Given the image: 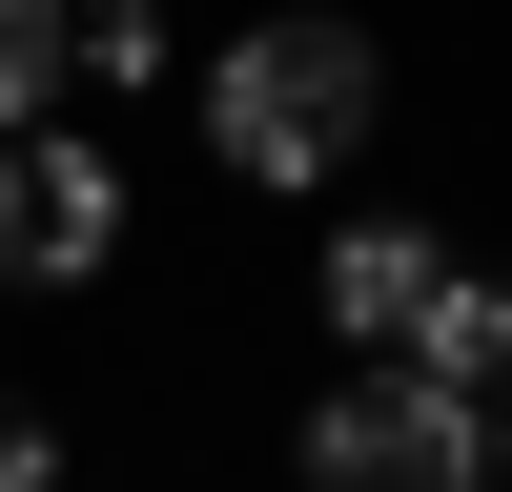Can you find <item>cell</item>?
<instances>
[{"label": "cell", "mask_w": 512, "mask_h": 492, "mask_svg": "<svg viewBox=\"0 0 512 492\" xmlns=\"http://www.w3.org/2000/svg\"><path fill=\"white\" fill-rule=\"evenodd\" d=\"M431 287H451V246H431V226H349V246L308 267V308L349 328L369 369H410V328H431Z\"/></svg>", "instance_id": "cell-4"}, {"label": "cell", "mask_w": 512, "mask_h": 492, "mask_svg": "<svg viewBox=\"0 0 512 492\" xmlns=\"http://www.w3.org/2000/svg\"><path fill=\"white\" fill-rule=\"evenodd\" d=\"M62 82H82L62 0H0V144H41V123H62Z\"/></svg>", "instance_id": "cell-6"}, {"label": "cell", "mask_w": 512, "mask_h": 492, "mask_svg": "<svg viewBox=\"0 0 512 492\" xmlns=\"http://www.w3.org/2000/svg\"><path fill=\"white\" fill-rule=\"evenodd\" d=\"M390 123V62H369V21H246L226 62H205V144H226V185H328V164Z\"/></svg>", "instance_id": "cell-1"}, {"label": "cell", "mask_w": 512, "mask_h": 492, "mask_svg": "<svg viewBox=\"0 0 512 492\" xmlns=\"http://www.w3.org/2000/svg\"><path fill=\"white\" fill-rule=\"evenodd\" d=\"M410 369H431L451 410H512V287H492V267H451V287H431V328H410Z\"/></svg>", "instance_id": "cell-5"}, {"label": "cell", "mask_w": 512, "mask_h": 492, "mask_svg": "<svg viewBox=\"0 0 512 492\" xmlns=\"http://www.w3.org/2000/svg\"><path fill=\"white\" fill-rule=\"evenodd\" d=\"M0 492H62V431H41L21 390H0Z\"/></svg>", "instance_id": "cell-8"}, {"label": "cell", "mask_w": 512, "mask_h": 492, "mask_svg": "<svg viewBox=\"0 0 512 492\" xmlns=\"http://www.w3.org/2000/svg\"><path fill=\"white\" fill-rule=\"evenodd\" d=\"M103 267H123V164L82 123L0 144V287H103Z\"/></svg>", "instance_id": "cell-3"}, {"label": "cell", "mask_w": 512, "mask_h": 492, "mask_svg": "<svg viewBox=\"0 0 512 492\" xmlns=\"http://www.w3.org/2000/svg\"><path fill=\"white\" fill-rule=\"evenodd\" d=\"M62 41H82L103 82H144V62H164V0H62Z\"/></svg>", "instance_id": "cell-7"}, {"label": "cell", "mask_w": 512, "mask_h": 492, "mask_svg": "<svg viewBox=\"0 0 512 492\" xmlns=\"http://www.w3.org/2000/svg\"><path fill=\"white\" fill-rule=\"evenodd\" d=\"M492 492H512V410H492Z\"/></svg>", "instance_id": "cell-9"}, {"label": "cell", "mask_w": 512, "mask_h": 492, "mask_svg": "<svg viewBox=\"0 0 512 492\" xmlns=\"http://www.w3.org/2000/svg\"><path fill=\"white\" fill-rule=\"evenodd\" d=\"M308 492H492V410H451L431 369H349L308 390Z\"/></svg>", "instance_id": "cell-2"}]
</instances>
